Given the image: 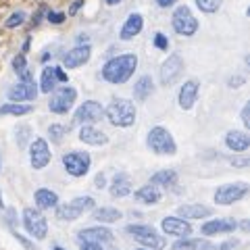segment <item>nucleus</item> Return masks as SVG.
<instances>
[{"label":"nucleus","instance_id":"obj_13","mask_svg":"<svg viewBox=\"0 0 250 250\" xmlns=\"http://www.w3.org/2000/svg\"><path fill=\"white\" fill-rule=\"evenodd\" d=\"M184 71V61L179 54H171V57L163 62V67H161V82L165 83V85H171V83H175L177 82V77L182 75Z\"/></svg>","mask_w":250,"mask_h":250},{"label":"nucleus","instance_id":"obj_4","mask_svg":"<svg viewBox=\"0 0 250 250\" xmlns=\"http://www.w3.org/2000/svg\"><path fill=\"white\" fill-rule=\"evenodd\" d=\"M171 25H173V29L177 31L179 36H194L198 29V21L196 17L192 15V11L188 9V6H177L173 17H171Z\"/></svg>","mask_w":250,"mask_h":250},{"label":"nucleus","instance_id":"obj_8","mask_svg":"<svg viewBox=\"0 0 250 250\" xmlns=\"http://www.w3.org/2000/svg\"><path fill=\"white\" fill-rule=\"evenodd\" d=\"M248 194V184L244 182H238V184H225L221 188H217V192H215V202L217 205H223V207H228V205H233V202H238L242 200Z\"/></svg>","mask_w":250,"mask_h":250},{"label":"nucleus","instance_id":"obj_51","mask_svg":"<svg viewBox=\"0 0 250 250\" xmlns=\"http://www.w3.org/2000/svg\"><path fill=\"white\" fill-rule=\"evenodd\" d=\"M54 250H62V248H54Z\"/></svg>","mask_w":250,"mask_h":250},{"label":"nucleus","instance_id":"obj_35","mask_svg":"<svg viewBox=\"0 0 250 250\" xmlns=\"http://www.w3.org/2000/svg\"><path fill=\"white\" fill-rule=\"evenodd\" d=\"M50 138L54 140V142H61V140H62V136H65L67 134V129L65 127H62V125H50Z\"/></svg>","mask_w":250,"mask_h":250},{"label":"nucleus","instance_id":"obj_44","mask_svg":"<svg viewBox=\"0 0 250 250\" xmlns=\"http://www.w3.org/2000/svg\"><path fill=\"white\" fill-rule=\"evenodd\" d=\"M233 246H238V240H229V242H225V244L219 246V250H229V248H233Z\"/></svg>","mask_w":250,"mask_h":250},{"label":"nucleus","instance_id":"obj_2","mask_svg":"<svg viewBox=\"0 0 250 250\" xmlns=\"http://www.w3.org/2000/svg\"><path fill=\"white\" fill-rule=\"evenodd\" d=\"M104 113L108 117V121L117 125V127H129V125H134V121H136V106H134V103H129V100H125V98L113 100Z\"/></svg>","mask_w":250,"mask_h":250},{"label":"nucleus","instance_id":"obj_43","mask_svg":"<svg viewBox=\"0 0 250 250\" xmlns=\"http://www.w3.org/2000/svg\"><path fill=\"white\" fill-rule=\"evenodd\" d=\"M177 0H156V4L161 6V9H167V6H173Z\"/></svg>","mask_w":250,"mask_h":250},{"label":"nucleus","instance_id":"obj_30","mask_svg":"<svg viewBox=\"0 0 250 250\" xmlns=\"http://www.w3.org/2000/svg\"><path fill=\"white\" fill-rule=\"evenodd\" d=\"M121 217H123L121 210L111 208V207H103V208H98L96 213H94V219L100 221V223H115V221H119Z\"/></svg>","mask_w":250,"mask_h":250},{"label":"nucleus","instance_id":"obj_49","mask_svg":"<svg viewBox=\"0 0 250 250\" xmlns=\"http://www.w3.org/2000/svg\"><path fill=\"white\" fill-rule=\"evenodd\" d=\"M0 207H2V198H0Z\"/></svg>","mask_w":250,"mask_h":250},{"label":"nucleus","instance_id":"obj_9","mask_svg":"<svg viewBox=\"0 0 250 250\" xmlns=\"http://www.w3.org/2000/svg\"><path fill=\"white\" fill-rule=\"evenodd\" d=\"M62 167L73 177H83L90 171V154L88 152H69L62 156Z\"/></svg>","mask_w":250,"mask_h":250},{"label":"nucleus","instance_id":"obj_16","mask_svg":"<svg viewBox=\"0 0 250 250\" xmlns=\"http://www.w3.org/2000/svg\"><path fill=\"white\" fill-rule=\"evenodd\" d=\"M163 231L167 236H177V238H188L192 233V225L186 221V219H179V217H167L163 219Z\"/></svg>","mask_w":250,"mask_h":250},{"label":"nucleus","instance_id":"obj_14","mask_svg":"<svg viewBox=\"0 0 250 250\" xmlns=\"http://www.w3.org/2000/svg\"><path fill=\"white\" fill-rule=\"evenodd\" d=\"M9 100L11 103H17L21 104L23 100H34L38 96V85L34 80H27V82H19L17 85H13V88L9 90Z\"/></svg>","mask_w":250,"mask_h":250},{"label":"nucleus","instance_id":"obj_11","mask_svg":"<svg viewBox=\"0 0 250 250\" xmlns=\"http://www.w3.org/2000/svg\"><path fill=\"white\" fill-rule=\"evenodd\" d=\"M104 115V108L100 106L96 100H85V103L77 108V113L73 117V123L77 125H88V123H96L103 119Z\"/></svg>","mask_w":250,"mask_h":250},{"label":"nucleus","instance_id":"obj_10","mask_svg":"<svg viewBox=\"0 0 250 250\" xmlns=\"http://www.w3.org/2000/svg\"><path fill=\"white\" fill-rule=\"evenodd\" d=\"M75 98H77V92L73 88H69V85H65V88H61V90L54 92V96L50 98V103H48V108L52 113L62 115V113H67L69 108L73 106Z\"/></svg>","mask_w":250,"mask_h":250},{"label":"nucleus","instance_id":"obj_29","mask_svg":"<svg viewBox=\"0 0 250 250\" xmlns=\"http://www.w3.org/2000/svg\"><path fill=\"white\" fill-rule=\"evenodd\" d=\"M177 182V173L173 169H163L159 171V173H154L150 177V184L152 186H163V188H171V186H175Z\"/></svg>","mask_w":250,"mask_h":250},{"label":"nucleus","instance_id":"obj_25","mask_svg":"<svg viewBox=\"0 0 250 250\" xmlns=\"http://www.w3.org/2000/svg\"><path fill=\"white\" fill-rule=\"evenodd\" d=\"M129 192H131L129 177L125 175V173H117L115 179H113V184H111V194H113L115 198H123V196H127Z\"/></svg>","mask_w":250,"mask_h":250},{"label":"nucleus","instance_id":"obj_19","mask_svg":"<svg viewBox=\"0 0 250 250\" xmlns=\"http://www.w3.org/2000/svg\"><path fill=\"white\" fill-rule=\"evenodd\" d=\"M196 98H198V82L188 80L182 85V90H179V106H182L184 111H190L194 103H196Z\"/></svg>","mask_w":250,"mask_h":250},{"label":"nucleus","instance_id":"obj_7","mask_svg":"<svg viewBox=\"0 0 250 250\" xmlns=\"http://www.w3.org/2000/svg\"><path fill=\"white\" fill-rule=\"evenodd\" d=\"M23 225L29 236H34L36 240H44L48 233V223H46L44 215L36 208H25L23 210Z\"/></svg>","mask_w":250,"mask_h":250},{"label":"nucleus","instance_id":"obj_22","mask_svg":"<svg viewBox=\"0 0 250 250\" xmlns=\"http://www.w3.org/2000/svg\"><path fill=\"white\" fill-rule=\"evenodd\" d=\"M225 144H228V148L233 152H244L250 146V138L244 131H229V134L225 136Z\"/></svg>","mask_w":250,"mask_h":250},{"label":"nucleus","instance_id":"obj_28","mask_svg":"<svg viewBox=\"0 0 250 250\" xmlns=\"http://www.w3.org/2000/svg\"><path fill=\"white\" fill-rule=\"evenodd\" d=\"M171 250H213V244L207 240H177Z\"/></svg>","mask_w":250,"mask_h":250},{"label":"nucleus","instance_id":"obj_47","mask_svg":"<svg viewBox=\"0 0 250 250\" xmlns=\"http://www.w3.org/2000/svg\"><path fill=\"white\" fill-rule=\"evenodd\" d=\"M240 228L244 229V231H248V228H250V221H242V223H240Z\"/></svg>","mask_w":250,"mask_h":250},{"label":"nucleus","instance_id":"obj_45","mask_svg":"<svg viewBox=\"0 0 250 250\" xmlns=\"http://www.w3.org/2000/svg\"><path fill=\"white\" fill-rule=\"evenodd\" d=\"M94 184H96V188H104V175L103 173L96 175V182H94Z\"/></svg>","mask_w":250,"mask_h":250},{"label":"nucleus","instance_id":"obj_50","mask_svg":"<svg viewBox=\"0 0 250 250\" xmlns=\"http://www.w3.org/2000/svg\"><path fill=\"white\" fill-rule=\"evenodd\" d=\"M138 250H146V248H138Z\"/></svg>","mask_w":250,"mask_h":250},{"label":"nucleus","instance_id":"obj_12","mask_svg":"<svg viewBox=\"0 0 250 250\" xmlns=\"http://www.w3.org/2000/svg\"><path fill=\"white\" fill-rule=\"evenodd\" d=\"M50 148L46 144L44 138H36L29 146V159H31V167L34 169H44L50 163Z\"/></svg>","mask_w":250,"mask_h":250},{"label":"nucleus","instance_id":"obj_46","mask_svg":"<svg viewBox=\"0 0 250 250\" xmlns=\"http://www.w3.org/2000/svg\"><path fill=\"white\" fill-rule=\"evenodd\" d=\"M82 250H103V246H98V244H83Z\"/></svg>","mask_w":250,"mask_h":250},{"label":"nucleus","instance_id":"obj_37","mask_svg":"<svg viewBox=\"0 0 250 250\" xmlns=\"http://www.w3.org/2000/svg\"><path fill=\"white\" fill-rule=\"evenodd\" d=\"M46 19H48L50 23H54V25H59V23L65 21V13H52V11H48Z\"/></svg>","mask_w":250,"mask_h":250},{"label":"nucleus","instance_id":"obj_27","mask_svg":"<svg viewBox=\"0 0 250 250\" xmlns=\"http://www.w3.org/2000/svg\"><path fill=\"white\" fill-rule=\"evenodd\" d=\"M36 205L40 208H54L59 205V196L52 190H46V188H40L36 192Z\"/></svg>","mask_w":250,"mask_h":250},{"label":"nucleus","instance_id":"obj_21","mask_svg":"<svg viewBox=\"0 0 250 250\" xmlns=\"http://www.w3.org/2000/svg\"><path fill=\"white\" fill-rule=\"evenodd\" d=\"M80 140L83 144H90V146H104L108 142V138L103 134V131L92 127V125H83L80 129Z\"/></svg>","mask_w":250,"mask_h":250},{"label":"nucleus","instance_id":"obj_26","mask_svg":"<svg viewBox=\"0 0 250 250\" xmlns=\"http://www.w3.org/2000/svg\"><path fill=\"white\" fill-rule=\"evenodd\" d=\"M154 92V83H152V77L150 75H142L134 85V96L138 100H146L150 94Z\"/></svg>","mask_w":250,"mask_h":250},{"label":"nucleus","instance_id":"obj_24","mask_svg":"<svg viewBox=\"0 0 250 250\" xmlns=\"http://www.w3.org/2000/svg\"><path fill=\"white\" fill-rule=\"evenodd\" d=\"M136 200L142 202V205H156V202L161 200V190L156 186H152V184L142 186L136 192Z\"/></svg>","mask_w":250,"mask_h":250},{"label":"nucleus","instance_id":"obj_39","mask_svg":"<svg viewBox=\"0 0 250 250\" xmlns=\"http://www.w3.org/2000/svg\"><path fill=\"white\" fill-rule=\"evenodd\" d=\"M244 82H246V80H244V77H242V75H233V77H229V80H228L229 88H240V85L244 83Z\"/></svg>","mask_w":250,"mask_h":250},{"label":"nucleus","instance_id":"obj_32","mask_svg":"<svg viewBox=\"0 0 250 250\" xmlns=\"http://www.w3.org/2000/svg\"><path fill=\"white\" fill-rule=\"evenodd\" d=\"M27 113H31V106L29 104L9 103V104L0 106V115H15V117H19V115H27Z\"/></svg>","mask_w":250,"mask_h":250},{"label":"nucleus","instance_id":"obj_17","mask_svg":"<svg viewBox=\"0 0 250 250\" xmlns=\"http://www.w3.org/2000/svg\"><path fill=\"white\" fill-rule=\"evenodd\" d=\"M90 44H80V46H75L73 50H69L65 57H62V62H65V67L67 69H75V67H82L83 62H88L90 61Z\"/></svg>","mask_w":250,"mask_h":250},{"label":"nucleus","instance_id":"obj_1","mask_svg":"<svg viewBox=\"0 0 250 250\" xmlns=\"http://www.w3.org/2000/svg\"><path fill=\"white\" fill-rule=\"evenodd\" d=\"M138 67V57L136 54H121L115 57L103 67V77L108 83H125L134 75Z\"/></svg>","mask_w":250,"mask_h":250},{"label":"nucleus","instance_id":"obj_48","mask_svg":"<svg viewBox=\"0 0 250 250\" xmlns=\"http://www.w3.org/2000/svg\"><path fill=\"white\" fill-rule=\"evenodd\" d=\"M106 2H108V4H117V2H119V0H106Z\"/></svg>","mask_w":250,"mask_h":250},{"label":"nucleus","instance_id":"obj_38","mask_svg":"<svg viewBox=\"0 0 250 250\" xmlns=\"http://www.w3.org/2000/svg\"><path fill=\"white\" fill-rule=\"evenodd\" d=\"M52 71H54V77H57V82H62V83H67V80H69V77H67V73L62 71L61 67H52Z\"/></svg>","mask_w":250,"mask_h":250},{"label":"nucleus","instance_id":"obj_31","mask_svg":"<svg viewBox=\"0 0 250 250\" xmlns=\"http://www.w3.org/2000/svg\"><path fill=\"white\" fill-rule=\"evenodd\" d=\"M54 88H57V77H54L52 67H46L42 71V83H40V90L44 94H50Z\"/></svg>","mask_w":250,"mask_h":250},{"label":"nucleus","instance_id":"obj_34","mask_svg":"<svg viewBox=\"0 0 250 250\" xmlns=\"http://www.w3.org/2000/svg\"><path fill=\"white\" fill-rule=\"evenodd\" d=\"M25 21V13L23 11H17V13H13L9 19H6V27H17V25H21V23Z\"/></svg>","mask_w":250,"mask_h":250},{"label":"nucleus","instance_id":"obj_36","mask_svg":"<svg viewBox=\"0 0 250 250\" xmlns=\"http://www.w3.org/2000/svg\"><path fill=\"white\" fill-rule=\"evenodd\" d=\"M154 46H156V48H161V50H167V48H169L167 36H165V34H156V36H154Z\"/></svg>","mask_w":250,"mask_h":250},{"label":"nucleus","instance_id":"obj_23","mask_svg":"<svg viewBox=\"0 0 250 250\" xmlns=\"http://www.w3.org/2000/svg\"><path fill=\"white\" fill-rule=\"evenodd\" d=\"M177 213L182 215V219H205L213 215V210L205 205H182L177 208Z\"/></svg>","mask_w":250,"mask_h":250},{"label":"nucleus","instance_id":"obj_41","mask_svg":"<svg viewBox=\"0 0 250 250\" xmlns=\"http://www.w3.org/2000/svg\"><path fill=\"white\" fill-rule=\"evenodd\" d=\"M231 165L233 167H248L250 159H248V156H242V159H231Z\"/></svg>","mask_w":250,"mask_h":250},{"label":"nucleus","instance_id":"obj_3","mask_svg":"<svg viewBox=\"0 0 250 250\" xmlns=\"http://www.w3.org/2000/svg\"><path fill=\"white\" fill-rule=\"evenodd\" d=\"M148 146H150V150L156 154H175V150H177L173 136H171L165 127H161V125H156V127L150 129V134H148Z\"/></svg>","mask_w":250,"mask_h":250},{"label":"nucleus","instance_id":"obj_40","mask_svg":"<svg viewBox=\"0 0 250 250\" xmlns=\"http://www.w3.org/2000/svg\"><path fill=\"white\" fill-rule=\"evenodd\" d=\"M242 123L250 127V104H244V108H242Z\"/></svg>","mask_w":250,"mask_h":250},{"label":"nucleus","instance_id":"obj_42","mask_svg":"<svg viewBox=\"0 0 250 250\" xmlns=\"http://www.w3.org/2000/svg\"><path fill=\"white\" fill-rule=\"evenodd\" d=\"M82 6H83V0H73V4L69 6V15H75L77 11L82 9Z\"/></svg>","mask_w":250,"mask_h":250},{"label":"nucleus","instance_id":"obj_20","mask_svg":"<svg viewBox=\"0 0 250 250\" xmlns=\"http://www.w3.org/2000/svg\"><path fill=\"white\" fill-rule=\"evenodd\" d=\"M144 27V19L140 13H131L127 21H125V25L121 27V40H131L134 36H138L140 31Z\"/></svg>","mask_w":250,"mask_h":250},{"label":"nucleus","instance_id":"obj_15","mask_svg":"<svg viewBox=\"0 0 250 250\" xmlns=\"http://www.w3.org/2000/svg\"><path fill=\"white\" fill-rule=\"evenodd\" d=\"M77 238H80L83 244H111V242L115 240L113 231L111 229H104V228H88V229H82L80 233H77Z\"/></svg>","mask_w":250,"mask_h":250},{"label":"nucleus","instance_id":"obj_6","mask_svg":"<svg viewBox=\"0 0 250 250\" xmlns=\"http://www.w3.org/2000/svg\"><path fill=\"white\" fill-rule=\"evenodd\" d=\"M90 208H94V198L92 196H80L71 202H67V205L59 207L57 217L61 221H75L82 213H85V210H90Z\"/></svg>","mask_w":250,"mask_h":250},{"label":"nucleus","instance_id":"obj_5","mask_svg":"<svg viewBox=\"0 0 250 250\" xmlns=\"http://www.w3.org/2000/svg\"><path fill=\"white\" fill-rule=\"evenodd\" d=\"M125 231L134 236L142 246H150L152 250H163L165 248V240L156 233L150 225H127Z\"/></svg>","mask_w":250,"mask_h":250},{"label":"nucleus","instance_id":"obj_33","mask_svg":"<svg viewBox=\"0 0 250 250\" xmlns=\"http://www.w3.org/2000/svg\"><path fill=\"white\" fill-rule=\"evenodd\" d=\"M196 4L200 11L215 13V11H219V6H221V0H196Z\"/></svg>","mask_w":250,"mask_h":250},{"label":"nucleus","instance_id":"obj_52","mask_svg":"<svg viewBox=\"0 0 250 250\" xmlns=\"http://www.w3.org/2000/svg\"><path fill=\"white\" fill-rule=\"evenodd\" d=\"M0 167H2V161H0Z\"/></svg>","mask_w":250,"mask_h":250},{"label":"nucleus","instance_id":"obj_18","mask_svg":"<svg viewBox=\"0 0 250 250\" xmlns=\"http://www.w3.org/2000/svg\"><path fill=\"white\" fill-rule=\"evenodd\" d=\"M238 228V223L233 219H215V221H208L200 228L202 236H217V233H228Z\"/></svg>","mask_w":250,"mask_h":250}]
</instances>
